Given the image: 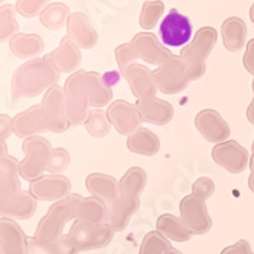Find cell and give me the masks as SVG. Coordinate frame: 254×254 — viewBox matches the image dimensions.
<instances>
[{"mask_svg": "<svg viewBox=\"0 0 254 254\" xmlns=\"http://www.w3.org/2000/svg\"><path fill=\"white\" fill-rule=\"evenodd\" d=\"M46 72L48 70L41 60H32L17 67L11 79V93L14 99L37 95L43 87Z\"/></svg>", "mask_w": 254, "mask_h": 254, "instance_id": "cell-1", "label": "cell"}, {"mask_svg": "<svg viewBox=\"0 0 254 254\" xmlns=\"http://www.w3.org/2000/svg\"><path fill=\"white\" fill-rule=\"evenodd\" d=\"M192 37L190 20L180 14L177 9H171L169 14L160 23V38L161 43L169 48H181L189 43Z\"/></svg>", "mask_w": 254, "mask_h": 254, "instance_id": "cell-2", "label": "cell"}, {"mask_svg": "<svg viewBox=\"0 0 254 254\" xmlns=\"http://www.w3.org/2000/svg\"><path fill=\"white\" fill-rule=\"evenodd\" d=\"M43 49V41L35 34L17 32L9 40V51L18 60H29L38 55Z\"/></svg>", "mask_w": 254, "mask_h": 254, "instance_id": "cell-3", "label": "cell"}, {"mask_svg": "<svg viewBox=\"0 0 254 254\" xmlns=\"http://www.w3.org/2000/svg\"><path fill=\"white\" fill-rule=\"evenodd\" d=\"M18 32L17 9L14 5L0 6V44L9 43V40Z\"/></svg>", "mask_w": 254, "mask_h": 254, "instance_id": "cell-4", "label": "cell"}, {"mask_svg": "<svg viewBox=\"0 0 254 254\" xmlns=\"http://www.w3.org/2000/svg\"><path fill=\"white\" fill-rule=\"evenodd\" d=\"M44 2L46 0H17V3L14 6L17 9V14L31 18L41 11Z\"/></svg>", "mask_w": 254, "mask_h": 254, "instance_id": "cell-5", "label": "cell"}, {"mask_svg": "<svg viewBox=\"0 0 254 254\" xmlns=\"http://www.w3.org/2000/svg\"><path fill=\"white\" fill-rule=\"evenodd\" d=\"M11 132H14L12 119L6 116V114H0V138L8 137Z\"/></svg>", "mask_w": 254, "mask_h": 254, "instance_id": "cell-6", "label": "cell"}, {"mask_svg": "<svg viewBox=\"0 0 254 254\" xmlns=\"http://www.w3.org/2000/svg\"><path fill=\"white\" fill-rule=\"evenodd\" d=\"M5 2V0H0V6H2V3Z\"/></svg>", "mask_w": 254, "mask_h": 254, "instance_id": "cell-7", "label": "cell"}]
</instances>
